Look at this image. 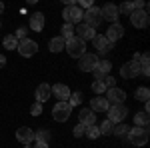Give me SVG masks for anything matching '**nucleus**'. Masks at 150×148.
Returning a JSON list of instances; mask_svg holds the SVG:
<instances>
[{"instance_id": "c03bdc74", "label": "nucleus", "mask_w": 150, "mask_h": 148, "mask_svg": "<svg viewBox=\"0 0 150 148\" xmlns=\"http://www.w3.org/2000/svg\"><path fill=\"white\" fill-rule=\"evenodd\" d=\"M24 148H32V144H24Z\"/></svg>"}, {"instance_id": "ddd939ff", "label": "nucleus", "mask_w": 150, "mask_h": 148, "mask_svg": "<svg viewBox=\"0 0 150 148\" xmlns=\"http://www.w3.org/2000/svg\"><path fill=\"white\" fill-rule=\"evenodd\" d=\"M100 12H102V20H108L110 24L118 22V6L116 4H104L102 8H100Z\"/></svg>"}, {"instance_id": "e433bc0d", "label": "nucleus", "mask_w": 150, "mask_h": 148, "mask_svg": "<svg viewBox=\"0 0 150 148\" xmlns=\"http://www.w3.org/2000/svg\"><path fill=\"white\" fill-rule=\"evenodd\" d=\"M30 114H32V116H40V114H42V104L34 102L30 106Z\"/></svg>"}, {"instance_id": "423d86ee", "label": "nucleus", "mask_w": 150, "mask_h": 148, "mask_svg": "<svg viewBox=\"0 0 150 148\" xmlns=\"http://www.w3.org/2000/svg\"><path fill=\"white\" fill-rule=\"evenodd\" d=\"M70 112H72V106L68 102H56L52 108V118L56 122H66L70 118Z\"/></svg>"}, {"instance_id": "4468645a", "label": "nucleus", "mask_w": 150, "mask_h": 148, "mask_svg": "<svg viewBox=\"0 0 150 148\" xmlns=\"http://www.w3.org/2000/svg\"><path fill=\"white\" fill-rule=\"evenodd\" d=\"M50 92H52V96L58 98V102H68L70 94H72L66 84H54V86H50Z\"/></svg>"}, {"instance_id": "aec40b11", "label": "nucleus", "mask_w": 150, "mask_h": 148, "mask_svg": "<svg viewBox=\"0 0 150 148\" xmlns=\"http://www.w3.org/2000/svg\"><path fill=\"white\" fill-rule=\"evenodd\" d=\"M108 108H110V102L104 96H94L90 100V110L92 112H108Z\"/></svg>"}, {"instance_id": "9d476101", "label": "nucleus", "mask_w": 150, "mask_h": 148, "mask_svg": "<svg viewBox=\"0 0 150 148\" xmlns=\"http://www.w3.org/2000/svg\"><path fill=\"white\" fill-rule=\"evenodd\" d=\"M104 94H106L104 98L110 102V106L112 104H124V100H126V92L122 90V88H116V86L114 88H108Z\"/></svg>"}, {"instance_id": "b1692460", "label": "nucleus", "mask_w": 150, "mask_h": 148, "mask_svg": "<svg viewBox=\"0 0 150 148\" xmlns=\"http://www.w3.org/2000/svg\"><path fill=\"white\" fill-rule=\"evenodd\" d=\"M138 66H140V74H142V76H150V58H148V54H140Z\"/></svg>"}, {"instance_id": "bb28decb", "label": "nucleus", "mask_w": 150, "mask_h": 148, "mask_svg": "<svg viewBox=\"0 0 150 148\" xmlns=\"http://www.w3.org/2000/svg\"><path fill=\"white\" fill-rule=\"evenodd\" d=\"M148 96H150V90L146 86H140V88H136V92H134V98L140 100V102H148Z\"/></svg>"}, {"instance_id": "f257e3e1", "label": "nucleus", "mask_w": 150, "mask_h": 148, "mask_svg": "<svg viewBox=\"0 0 150 148\" xmlns=\"http://www.w3.org/2000/svg\"><path fill=\"white\" fill-rule=\"evenodd\" d=\"M128 142L130 144H134V146H144L146 142H148V128H142V126H134V128H130L128 130Z\"/></svg>"}, {"instance_id": "f704fd0d", "label": "nucleus", "mask_w": 150, "mask_h": 148, "mask_svg": "<svg viewBox=\"0 0 150 148\" xmlns=\"http://www.w3.org/2000/svg\"><path fill=\"white\" fill-rule=\"evenodd\" d=\"M132 10H134V8H132V2H122V4L118 6V14L122 12V14H128V16H130Z\"/></svg>"}, {"instance_id": "1a4fd4ad", "label": "nucleus", "mask_w": 150, "mask_h": 148, "mask_svg": "<svg viewBox=\"0 0 150 148\" xmlns=\"http://www.w3.org/2000/svg\"><path fill=\"white\" fill-rule=\"evenodd\" d=\"M130 22H132V26L134 28H146L148 26V10L144 8V10H132V14H130Z\"/></svg>"}, {"instance_id": "0eeeda50", "label": "nucleus", "mask_w": 150, "mask_h": 148, "mask_svg": "<svg viewBox=\"0 0 150 148\" xmlns=\"http://www.w3.org/2000/svg\"><path fill=\"white\" fill-rule=\"evenodd\" d=\"M98 66V56L92 54V52H86L78 58V68L82 72H94V68Z\"/></svg>"}, {"instance_id": "a19ab883", "label": "nucleus", "mask_w": 150, "mask_h": 148, "mask_svg": "<svg viewBox=\"0 0 150 148\" xmlns=\"http://www.w3.org/2000/svg\"><path fill=\"white\" fill-rule=\"evenodd\" d=\"M32 148H50V146H48V142H38V140H34Z\"/></svg>"}, {"instance_id": "58836bf2", "label": "nucleus", "mask_w": 150, "mask_h": 148, "mask_svg": "<svg viewBox=\"0 0 150 148\" xmlns=\"http://www.w3.org/2000/svg\"><path fill=\"white\" fill-rule=\"evenodd\" d=\"M26 32H28V30H26V28H24V26H20V28H18V30H16V40H18V42H20V40H24V38H26Z\"/></svg>"}, {"instance_id": "39448f33", "label": "nucleus", "mask_w": 150, "mask_h": 148, "mask_svg": "<svg viewBox=\"0 0 150 148\" xmlns=\"http://www.w3.org/2000/svg\"><path fill=\"white\" fill-rule=\"evenodd\" d=\"M126 114H128V108L124 104H112L106 112V120H110L112 124H120V122H124Z\"/></svg>"}, {"instance_id": "a211bd4d", "label": "nucleus", "mask_w": 150, "mask_h": 148, "mask_svg": "<svg viewBox=\"0 0 150 148\" xmlns=\"http://www.w3.org/2000/svg\"><path fill=\"white\" fill-rule=\"evenodd\" d=\"M92 42H94V48H96L100 54H106V52H110V50L114 48V44H112V42H108L104 34H96Z\"/></svg>"}, {"instance_id": "7ed1b4c3", "label": "nucleus", "mask_w": 150, "mask_h": 148, "mask_svg": "<svg viewBox=\"0 0 150 148\" xmlns=\"http://www.w3.org/2000/svg\"><path fill=\"white\" fill-rule=\"evenodd\" d=\"M82 16H84V12L76 6V4H70V6H64V10H62V18H64V24H80L82 22Z\"/></svg>"}, {"instance_id": "a18cd8bd", "label": "nucleus", "mask_w": 150, "mask_h": 148, "mask_svg": "<svg viewBox=\"0 0 150 148\" xmlns=\"http://www.w3.org/2000/svg\"><path fill=\"white\" fill-rule=\"evenodd\" d=\"M0 28H2V22H0Z\"/></svg>"}, {"instance_id": "20e7f679", "label": "nucleus", "mask_w": 150, "mask_h": 148, "mask_svg": "<svg viewBox=\"0 0 150 148\" xmlns=\"http://www.w3.org/2000/svg\"><path fill=\"white\" fill-rule=\"evenodd\" d=\"M82 22L86 24V26H90V28H94V30H96V28H98V26L104 22L100 8H98V6H92V8H88V10L84 12V16H82Z\"/></svg>"}, {"instance_id": "393cba45", "label": "nucleus", "mask_w": 150, "mask_h": 148, "mask_svg": "<svg viewBox=\"0 0 150 148\" xmlns=\"http://www.w3.org/2000/svg\"><path fill=\"white\" fill-rule=\"evenodd\" d=\"M148 122H150V116H148V112H136L134 114V124L136 126H142V128H148Z\"/></svg>"}, {"instance_id": "f03ea898", "label": "nucleus", "mask_w": 150, "mask_h": 148, "mask_svg": "<svg viewBox=\"0 0 150 148\" xmlns=\"http://www.w3.org/2000/svg\"><path fill=\"white\" fill-rule=\"evenodd\" d=\"M64 50H66L72 58H80L82 54H86V42H84V40H80L78 36H74V38L66 40Z\"/></svg>"}, {"instance_id": "72a5a7b5", "label": "nucleus", "mask_w": 150, "mask_h": 148, "mask_svg": "<svg viewBox=\"0 0 150 148\" xmlns=\"http://www.w3.org/2000/svg\"><path fill=\"white\" fill-rule=\"evenodd\" d=\"M82 102V92H74V94H70V98H68V104L74 108V106H78V104Z\"/></svg>"}, {"instance_id": "2f4dec72", "label": "nucleus", "mask_w": 150, "mask_h": 148, "mask_svg": "<svg viewBox=\"0 0 150 148\" xmlns=\"http://www.w3.org/2000/svg\"><path fill=\"white\" fill-rule=\"evenodd\" d=\"M98 128H100V134H106V136H108V134H112V128H114V124H112L110 120H104V122L98 126Z\"/></svg>"}, {"instance_id": "473e14b6", "label": "nucleus", "mask_w": 150, "mask_h": 148, "mask_svg": "<svg viewBox=\"0 0 150 148\" xmlns=\"http://www.w3.org/2000/svg\"><path fill=\"white\" fill-rule=\"evenodd\" d=\"M92 92H94V94H98V96H102L104 92H106V86H104L100 80H94V82H92Z\"/></svg>"}, {"instance_id": "7c9ffc66", "label": "nucleus", "mask_w": 150, "mask_h": 148, "mask_svg": "<svg viewBox=\"0 0 150 148\" xmlns=\"http://www.w3.org/2000/svg\"><path fill=\"white\" fill-rule=\"evenodd\" d=\"M34 140H38V142H48V140H50V132L42 128V130L34 132Z\"/></svg>"}, {"instance_id": "cd10ccee", "label": "nucleus", "mask_w": 150, "mask_h": 148, "mask_svg": "<svg viewBox=\"0 0 150 148\" xmlns=\"http://www.w3.org/2000/svg\"><path fill=\"white\" fill-rule=\"evenodd\" d=\"M128 130H130V126L124 124V122H120V124H114V128H112V134L122 138V136H126V134H128Z\"/></svg>"}, {"instance_id": "c756f323", "label": "nucleus", "mask_w": 150, "mask_h": 148, "mask_svg": "<svg viewBox=\"0 0 150 148\" xmlns=\"http://www.w3.org/2000/svg\"><path fill=\"white\" fill-rule=\"evenodd\" d=\"M60 32H62L60 36H62L64 40H70V38H74V26H72V24H64Z\"/></svg>"}, {"instance_id": "6e6552de", "label": "nucleus", "mask_w": 150, "mask_h": 148, "mask_svg": "<svg viewBox=\"0 0 150 148\" xmlns=\"http://www.w3.org/2000/svg\"><path fill=\"white\" fill-rule=\"evenodd\" d=\"M18 54L24 58H30V56H34L36 52H38V44H36L34 40H30V38H24V40H20L18 42Z\"/></svg>"}, {"instance_id": "c9c22d12", "label": "nucleus", "mask_w": 150, "mask_h": 148, "mask_svg": "<svg viewBox=\"0 0 150 148\" xmlns=\"http://www.w3.org/2000/svg\"><path fill=\"white\" fill-rule=\"evenodd\" d=\"M102 84L106 86V90H108V88H114V86H116V78H114V76H110V74H108V76H104Z\"/></svg>"}, {"instance_id": "9b49d317", "label": "nucleus", "mask_w": 150, "mask_h": 148, "mask_svg": "<svg viewBox=\"0 0 150 148\" xmlns=\"http://www.w3.org/2000/svg\"><path fill=\"white\" fill-rule=\"evenodd\" d=\"M140 74V66L138 62H134V60H130V62H126V64H122V68H120V76L126 80H132L136 78Z\"/></svg>"}, {"instance_id": "a878e982", "label": "nucleus", "mask_w": 150, "mask_h": 148, "mask_svg": "<svg viewBox=\"0 0 150 148\" xmlns=\"http://www.w3.org/2000/svg\"><path fill=\"white\" fill-rule=\"evenodd\" d=\"M2 46L6 48V50H16L18 48V40H16V36L14 34H8L2 38Z\"/></svg>"}, {"instance_id": "412c9836", "label": "nucleus", "mask_w": 150, "mask_h": 148, "mask_svg": "<svg viewBox=\"0 0 150 148\" xmlns=\"http://www.w3.org/2000/svg\"><path fill=\"white\" fill-rule=\"evenodd\" d=\"M34 96H36V102L38 104H44L52 96V92H50V84H46V82H42L38 88H36V92H34Z\"/></svg>"}, {"instance_id": "79ce46f5", "label": "nucleus", "mask_w": 150, "mask_h": 148, "mask_svg": "<svg viewBox=\"0 0 150 148\" xmlns=\"http://www.w3.org/2000/svg\"><path fill=\"white\" fill-rule=\"evenodd\" d=\"M4 64H6V56L0 54V68H4Z\"/></svg>"}, {"instance_id": "dca6fc26", "label": "nucleus", "mask_w": 150, "mask_h": 148, "mask_svg": "<svg viewBox=\"0 0 150 148\" xmlns=\"http://www.w3.org/2000/svg\"><path fill=\"white\" fill-rule=\"evenodd\" d=\"M78 124L82 126H94L96 124V112H92L90 108H82L80 112H78Z\"/></svg>"}, {"instance_id": "6ab92c4d", "label": "nucleus", "mask_w": 150, "mask_h": 148, "mask_svg": "<svg viewBox=\"0 0 150 148\" xmlns=\"http://www.w3.org/2000/svg\"><path fill=\"white\" fill-rule=\"evenodd\" d=\"M16 140H18L20 144H32V142H34V130L28 128V126L18 128V130H16Z\"/></svg>"}, {"instance_id": "4c0bfd02", "label": "nucleus", "mask_w": 150, "mask_h": 148, "mask_svg": "<svg viewBox=\"0 0 150 148\" xmlns=\"http://www.w3.org/2000/svg\"><path fill=\"white\" fill-rule=\"evenodd\" d=\"M72 132H74V136H76V138H80V136H84V132H86V126H82V124H76V126H74V130H72Z\"/></svg>"}, {"instance_id": "f3484780", "label": "nucleus", "mask_w": 150, "mask_h": 148, "mask_svg": "<svg viewBox=\"0 0 150 148\" xmlns=\"http://www.w3.org/2000/svg\"><path fill=\"white\" fill-rule=\"evenodd\" d=\"M110 70H112V62H110V60H98V66L94 68V78L102 82L104 76L110 74Z\"/></svg>"}, {"instance_id": "ea45409f", "label": "nucleus", "mask_w": 150, "mask_h": 148, "mask_svg": "<svg viewBox=\"0 0 150 148\" xmlns=\"http://www.w3.org/2000/svg\"><path fill=\"white\" fill-rule=\"evenodd\" d=\"M76 6H78V8H86V10H88V8H92L94 4H92V0H80V2H78V4H76Z\"/></svg>"}, {"instance_id": "37998d69", "label": "nucleus", "mask_w": 150, "mask_h": 148, "mask_svg": "<svg viewBox=\"0 0 150 148\" xmlns=\"http://www.w3.org/2000/svg\"><path fill=\"white\" fill-rule=\"evenodd\" d=\"M4 10H6V6H4V2H0V14H2Z\"/></svg>"}, {"instance_id": "f8f14e48", "label": "nucleus", "mask_w": 150, "mask_h": 148, "mask_svg": "<svg viewBox=\"0 0 150 148\" xmlns=\"http://www.w3.org/2000/svg\"><path fill=\"white\" fill-rule=\"evenodd\" d=\"M106 40H108V42H112V44H114L116 40H120V38H122V36H124V26H122V24L120 22H114V24H110V26H108V30H106Z\"/></svg>"}, {"instance_id": "2eb2a0df", "label": "nucleus", "mask_w": 150, "mask_h": 148, "mask_svg": "<svg viewBox=\"0 0 150 148\" xmlns=\"http://www.w3.org/2000/svg\"><path fill=\"white\" fill-rule=\"evenodd\" d=\"M74 32H76L74 36H78L80 40H84V42H86V40H94V36H96V30L90 28V26H86L84 22L78 24V26L74 28Z\"/></svg>"}, {"instance_id": "4be33fe9", "label": "nucleus", "mask_w": 150, "mask_h": 148, "mask_svg": "<svg viewBox=\"0 0 150 148\" xmlns=\"http://www.w3.org/2000/svg\"><path fill=\"white\" fill-rule=\"evenodd\" d=\"M44 24H46V20H44V14L42 12H34L32 16H30V30H34V32H42V28H44Z\"/></svg>"}, {"instance_id": "5701e85b", "label": "nucleus", "mask_w": 150, "mask_h": 148, "mask_svg": "<svg viewBox=\"0 0 150 148\" xmlns=\"http://www.w3.org/2000/svg\"><path fill=\"white\" fill-rule=\"evenodd\" d=\"M64 44H66V40L62 38V36H54V38H50V42H48V48H50V52H62L64 50Z\"/></svg>"}, {"instance_id": "c85d7f7f", "label": "nucleus", "mask_w": 150, "mask_h": 148, "mask_svg": "<svg viewBox=\"0 0 150 148\" xmlns=\"http://www.w3.org/2000/svg\"><path fill=\"white\" fill-rule=\"evenodd\" d=\"M84 136H88L90 140H96V138H100L102 134H100V128L94 124V126H88L86 128V132H84Z\"/></svg>"}]
</instances>
